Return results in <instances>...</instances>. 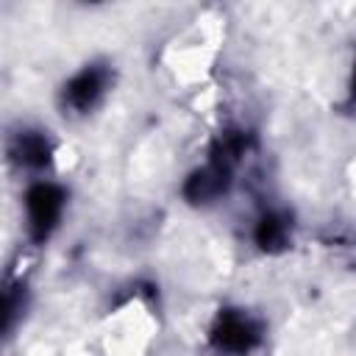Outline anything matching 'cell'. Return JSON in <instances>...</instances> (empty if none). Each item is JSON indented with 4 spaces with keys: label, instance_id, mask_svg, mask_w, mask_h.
<instances>
[{
    "label": "cell",
    "instance_id": "obj_4",
    "mask_svg": "<svg viewBox=\"0 0 356 356\" xmlns=\"http://www.w3.org/2000/svg\"><path fill=\"white\" fill-rule=\"evenodd\" d=\"M225 175H228V170L211 164L209 170L192 175V181H189V186H186V195H189L192 200H211L214 195L222 192V186H225Z\"/></svg>",
    "mask_w": 356,
    "mask_h": 356
},
{
    "label": "cell",
    "instance_id": "obj_5",
    "mask_svg": "<svg viewBox=\"0 0 356 356\" xmlns=\"http://www.w3.org/2000/svg\"><path fill=\"white\" fill-rule=\"evenodd\" d=\"M17 156L25 164L42 167L50 159V145H47V139L42 134H22L19 142H17Z\"/></svg>",
    "mask_w": 356,
    "mask_h": 356
},
{
    "label": "cell",
    "instance_id": "obj_6",
    "mask_svg": "<svg viewBox=\"0 0 356 356\" xmlns=\"http://www.w3.org/2000/svg\"><path fill=\"white\" fill-rule=\"evenodd\" d=\"M256 239L264 250H278L284 242H286V222L281 217H264L256 228Z\"/></svg>",
    "mask_w": 356,
    "mask_h": 356
},
{
    "label": "cell",
    "instance_id": "obj_2",
    "mask_svg": "<svg viewBox=\"0 0 356 356\" xmlns=\"http://www.w3.org/2000/svg\"><path fill=\"white\" fill-rule=\"evenodd\" d=\"M214 342L222 350L245 353L256 342V331H253V325L245 317H239V314H222L220 323H217V331H214Z\"/></svg>",
    "mask_w": 356,
    "mask_h": 356
},
{
    "label": "cell",
    "instance_id": "obj_3",
    "mask_svg": "<svg viewBox=\"0 0 356 356\" xmlns=\"http://www.w3.org/2000/svg\"><path fill=\"white\" fill-rule=\"evenodd\" d=\"M103 92V72L100 70H83L81 75H75L67 86V100L75 108H89L97 95Z\"/></svg>",
    "mask_w": 356,
    "mask_h": 356
},
{
    "label": "cell",
    "instance_id": "obj_1",
    "mask_svg": "<svg viewBox=\"0 0 356 356\" xmlns=\"http://www.w3.org/2000/svg\"><path fill=\"white\" fill-rule=\"evenodd\" d=\"M25 206H28V225H31L33 236H36V239H44V236L56 228V222H58V217H61L64 195H61V189L53 186V184H36V186L28 192Z\"/></svg>",
    "mask_w": 356,
    "mask_h": 356
},
{
    "label": "cell",
    "instance_id": "obj_7",
    "mask_svg": "<svg viewBox=\"0 0 356 356\" xmlns=\"http://www.w3.org/2000/svg\"><path fill=\"white\" fill-rule=\"evenodd\" d=\"M353 95H356V72H353Z\"/></svg>",
    "mask_w": 356,
    "mask_h": 356
}]
</instances>
